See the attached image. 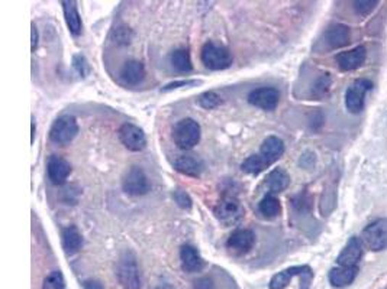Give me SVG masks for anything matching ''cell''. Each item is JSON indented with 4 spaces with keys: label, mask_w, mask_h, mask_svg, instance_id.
<instances>
[{
    "label": "cell",
    "mask_w": 387,
    "mask_h": 289,
    "mask_svg": "<svg viewBox=\"0 0 387 289\" xmlns=\"http://www.w3.org/2000/svg\"><path fill=\"white\" fill-rule=\"evenodd\" d=\"M116 276L119 284L125 289H141L142 279L141 272L136 263V258L132 252H125L121 255L116 265Z\"/></svg>",
    "instance_id": "obj_1"
},
{
    "label": "cell",
    "mask_w": 387,
    "mask_h": 289,
    "mask_svg": "<svg viewBox=\"0 0 387 289\" xmlns=\"http://www.w3.org/2000/svg\"><path fill=\"white\" fill-rule=\"evenodd\" d=\"M201 124L195 119L186 118L176 123L173 128V141L180 149L189 150L193 149L199 142H201Z\"/></svg>",
    "instance_id": "obj_2"
},
{
    "label": "cell",
    "mask_w": 387,
    "mask_h": 289,
    "mask_svg": "<svg viewBox=\"0 0 387 289\" xmlns=\"http://www.w3.org/2000/svg\"><path fill=\"white\" fill-rule=\"evenodd\" d=\"M202 62L212 71H222L231 67L232 55L223 45L215 42H206L201 53Z\"/></svg>",
    "instance_id": "obj_3"
},
{
    "label": "cell",
    "mask_w": 387,
    "mask_h": 289,
    "mask_svg": "<svg viewBox=\"0 0 387 289\" xmlns=\"http://www.w3.org/2000/svg\"><path fill=\"white\" fill-rule=\"evenodd\" d=\"M77 133L79 126L76 119L70 115H62L53 123L51 130H49V139L57 145H66L70 143Z\"/></svg>",
    "instance_id": "obj_4"
},
{
    "label": "cell",
    "mask_w": 387,
    "mask_h": 289,
    "mask_svg": "<svg viewBox=\"0 0 387 289\" xmlns=\"http://www.w3.org/2000/svg\"><path fill=\"white\" fill-rule=\"evenodd\" d=\"M361 240L373 252H382L387 249V219H379L369 224L363 230Z\"/></svg>",
    "instance_id": "obj_5"
},
{
    "label": "cell",
    "mask_w": 387,
    "mask_h": 289,
    "mask_svg": "<svg viewBox=\"0 0 387 289\" xmlns=\"http://www.w3.org/2000/svg\"><path fill=\"white\" fill-rule=\"evenodd\" d=\"M214 212H215V217L221 223L231 225L241 220V217L244 216V208L238 201V198L234 195H225L216 204Z\"/></svg>",
    "instance_id": "obj_6"
},
{
    "label": "cell",
    "mask_w": 387,
    "mask_h": 289,
    "mask_svg": "<svg viewBox=\"0 0 387 289\" xmlns=\"http://www.w3.org/2000/svg\"><path fill=\"white\" fill-rule=\"evenodd\" d=\"M151 185L147 178L145 172L140 167H132L125 172L122 178V190L128 195H145Z\"/></svg>",
    "instance_id": "obj_7"
},
{
    "label": "cell",
    "mask_w": 387,
    "mask_h": 289,
    "mask_svg": "<svg viewBox=\"0 0 387 289\" xmlns=\"http://www.w3.org/2000/svg\"><path fill=\"white\" fill-rule=\"evenodd\" d=\"M373 89V83L366 79L355 80L345 93V106L351 113H360L364 109L366 94Z\"/></svg>",
    "instance_id": "obj_8"
},
{
    "label": "cell",
    "mask_w": 387,
    "mask_h": 289,
    "mask_svg": "<svg viewBox=\"0 0 387 289\" xmlns=\"http://www.w3.org/2000/svg\"><path fill=\"white\" fill-rule=\"evenodd\" d=\"M119 141L122 145L132 152H140L147 145V137L142 129L132 123H123L119 128Z\"/></svg>",
    "instance_id": "obj_9"
},
{
    "label": "cell",
    "mask_w": 387,
    "mask_h": 289,
    "mask_svg": "<svg viewBox=\"0 0 387 289\" xmlns=\"http://www.w3.org/2000/svg\"><path fill=\"white\" fill-rule=\"evenodd\" d=\"M280 102L279 90L273 87H260L248 94V103L253 105L261 110L271 111L277 107Z\"/></svg>",
    "instance_id": "obj_10"
},
{
    "label": "cell",
    "mask_w": 387,
    "mask_h": 289,
    "mask_svg": "<svg viewBox=\"0 0 387 289\" xmlns=\"http://www.w3.org/2000/svg\"><path fill=\"white\" fill-rule=\"evenodd\" d=\"M349 36H351V33H349V28L342 23H336L325 31V33H323L321 38L319 44L322 49H325V51L327 49H338L349 44Z\"/></svg>",
    "instance_id": "obj_11"
},
{
    "label": "cell",
    "mask_w": 387,
    "mask_h": 289,
    "mask_svg": "<svg viewBox=\"0 0 387 289\" xmlns=\"http://www.w3.org/2000/svg\"><path fill=\"white\" fill-rule=\"evenodd\" d=\"M363 247H364V243L360 237L354 236L349 238L347 245L344 246L342 252L340 253L338 259H336L338 265L348 266V268H358V263L361 258H363Z\"/></svg>",
    "instance_id": "obj_12"
},
{
    "label": "cell",
    "mask_w": 387,
    "mask_h": 289,
    "mask_svg": "<svg viewBox=\"0 0 387 289\" xmlns=\"http://www.w3.org/2000/svg\"><path fill=\"white\" fill-rule=\"evenodd\" d=\"M255 236L251 230L238 229L235 230L227 240V247L236 255H244L253 249Z\"/></svg>",
    "instance_id": "obj_13"
},
{
    "label": "cell",
    "mask_w": 387,
    "mask_h": 289,
    "mask_svg": "<svg viewBox=\"0 0 387 289\" xmlns=\"http://www.w3.org/2000/svg\"><path fill=\"white\" fill-rule=\"evenodd\" d=\"M47 172H48V178L51 180L53 184L62 185L67 181L68 175L71 174V165L64 158L53 155L49 156L47 162Z\"/></svg>",
    "instance_id": "obj_14"
},
{
    "label": "cell",
    "mask_w": 387,
    "mask_h": 289,
    "mask_svg": "<svg viewBox=\"0 0 387 289\" xmlns=\"http://www.w3.org/2000/svg\"><path fill=\"white\" fill-rule=\"evenodd\" d=\"M366 55H367L366 48L364 46H357V48L351 49V51L340 53L338 55L335 57V61L342 71H354V70L360 68L361 66L364 64Z\"/></svg>",
    "instance_id": "obj_15"
},
{
    "label": "cell",
    "mask_w": 387,
    "mask_h": 289,
    "mask_svg": "<svg viewBox=\"0 0 387 289\" xmlns=\"http://www.w3.org/2000/svg\"><path fill=\"white\" fill-rule=\"evenodd\" d=\"M283 154H284V142L277 136H269L267 139H264L258 152V155L267 162L269 167L273 165L276 161H279Z\"/></svg>",
    "instance_id": "obj_16"
},
{
    "label": "cell",
    "mask_w": 387,
    "mask_h": 289,
    "mask_svg": "<svg viewBox=\"0 0 387 289\" xmlns=\"http://www.w3.org/2000/svg\"><path fill=\"white\" fill-rule=\"evenodd\" d=\"M180 260H182V268L189 273L201 272L205 266V260L201 256V253H199V250L190 245H186L182 247Z\"/></svg>",
    "instance_id": "obj_17"
},
{
    "label": "cell",
    "mask_w": 387,
    "mask_h": 289,
    "mask_svg": "<svg viewBox=\"0 0 387 289\" xmlns=\"http://www.w3.org/2000/svg\"><path fill=\"white\" fill-rule=\"evenodd\" d=\"M121 80L127 85H138L145 79V68L142 62L132 59L125 62L123 67L121 68Z\"/></svg>",
    "instance_id": "obj_18"
},
{
    "label": "cell",
    "mask_w": 387,
    "mask_h": 289,
    "mask_svg": "<svg viewBox=\"0 0 387 289\" xmlns=\"http://www.w3.org/2000/svg\"><path fill=\"white\" fill-rule=\"evenodd\" d=\"M309 271H312V269L306 265L287 268V269L274 275L271 281H270V284H269V286H270V289H284V288L289 286L290 281L295 278V276H299V278H301L302 275L308 273Z\"/></svg>",
    "instance_id": "obj_19"
},
{
    "label": "cell",
    "mask_w": 387,
    "mask_h": 289,
    "mask_svg": "<svg viewBox=\"0 0 387 289\" xmlns=\"http://www.w3.org/2000/svg\"><path fill=\"white\" fill-rule=\"evenodd\" d=\"M174 168L187 177H199L203 171V162L195 156L183 155L174 161Z\"/></svg>",
    "instance_id": "obj_20"
},
{
    "label": "cell",
    "mask_w": 387,
    "mask_h": 289,
    "mask_svg": "<svg viewBox=\"0 0 387 289\" xmlns=\"http://www.w3.org/2000/svg\"><path fill=\"white\" fill-rule=\"evenodd\" d=\"M61 5H62V10H64V18L70 32L74 36L80 35L83 23L77 9V3L73 2V0H66V2H61Z\"/></svg>",
    "instance_id": "obj_21"
},
{
    "label": "cell",
    "mask_w": 387,
    "mask_h": 289,
    "mask_svg": "<svg viewBox=\"0 0 387 289\" xmlns=\"http://www.w3.org/2000/svg\"><path fill=\"white\" fill-rule=\"evenodd\" d=\"M357 273H358V268H348V266L334 268L329 272V282L335 288H344L354 282Z\"/></svg>",
    "instance_id": "obj_22"
},
{
    "label": "cell",
    "mask_w": 387,
    "mask_h": 289,
    "mask_svg": "<svg viewBox=\"0 0 387 289\" xmlns=\"http://www.w3.org/2000/svg\"><path fill=\"white\" fill-rule=\"evenodd\" d=\"M83 246V237L76 225H68L62 230V247L67 255L77 253Z\"/></svg>",
    "instance_id": "obj_23"
},
{
    "label": "cell",
    "mask_w": 387,
    "mask_h": 289,
    "mask_svg": "<svg viewBox=\"0 0 387 289\" xmlns=\"http://www.w3.org/2000/svg\"><path fill=\"white\" fill-rule=\"evenodd\" d=\"M289 184H290V177L284 169L276 168L267 175L266 185L269 188L270 194H277V193L284 191L286 188L289 187Z\"/></svg>",
    "instance_id": "obj_24"
},
{
    "label": "cell",
    "mask_w": 387,
    "mask_h": 289,
    "mask_svg": "<svg viewBox=\"0 0 387 289\" xmlns=\"http://www.w3.org/2000/svg\"><path fill=\"white\" fill-rule=\"evenodd\" d=\"M258 211L263 215L266 219H274L277 217L282 212V204L279 198L274 194H267L263 199L260 201Z\"/></svg>",
    "instance_id": "obj_25"
},
{
    "label": "cell",
    "mask_w": 387,
    "mask_h": 289,
    "mask_svg": "<svg viewBox=\"0 0 387 289\" xmlns=\"http://www.w3.org/2000/svg\"><path fill=\"white\" fill-rule=\"evenodd\" d=\"M170 62L173 68L179 71V72H190L193 66H192V59H190V54L187 49H176L170 57Z\"/></svg>",
    "instance_id": "obj_26"
},
{
    "label": "cell",
    "mask_w": 387,
    "mask_h": 289,
    "mask_svg": "<svg viewBox=\"0 0 387 289\" xmlns=\"http://www.w3.org/2000/svg\"><path fill=\"white\" fill-rule=\"evenodd\" d=\"M266 168H269L267 162L261 158L258 154L248 156L241 165V169L249 175H258L263 172Z\"/></svg>",
    "instance_id": "obj_27"
},
{
    "label": "cell",
    "mask_w": 387,
    "mask_h": 289,
    "mask_svg": "<svg viewBox=\"0 0 387 289\" xmlns=\"http://www.w3.org/2000/svg\"><path fill=\"white\" fill-rule=\"evenodd\" d=\"M42 289H66L64 276L60 271H54L49 273L42 285Z\"/></svg>",
    "instance_id": "obj_28"
},
{
    "label": "cell",
    "mask_w": 387,
    "mask_h": 289,
    "mask_svg": "<svg viewBox=\"0 0 387 289\" xmlns=\"http://www.w3.org/2000/svg\"><path fill=\"white\" fill-rule=\"evenodd\" d=\"M197 102H199V105H201L203 109L210 110V109L218 107V106L222 103V98H221V96H218L215 92H206V93L199 96Z\"/></svg>",
    "instance_id": "obj_29"
},
{
    "label": "cell",
    "mask_w": 387,
    "mask_h": 289,
    "mask_svg": "<svg viewBox=\"0 0 387 289\" xmlns=\"http://www.w3.org/2000/svg\"><path fill=\"white\" fill-rule=\"evenodd\" d=\"M329 87H331V79H329V74H323L322 77L318 79L315 87H314V96L321 98L323 96H327L329 92Z\"/></svg>",
    "instance_id": "obj_30"
},
{
    "label": "cell",
    "mask_w": 387,
    "mask_h": 289,
    "mask_svg": "<svg viewBox=\"0 0 387 289\" xmlns=\"http://www.w3.org/2000/svg\"><path fill=\"white\" fill-rule=\"evenodd\" d=\"M379 2H366V0H358V2H353V8L360 16H367L377 6Z\"/></svg>",
    "instance_id": "obj_31"
},
{
    "label": "cell",
    "mask_w": 387,
    "mask_h": 289,
    "mask_svg": "<svg viewBox=\"0 0 387 289\" xmlns=\"http://www.w3.org/2000/svg\"><path fill=\"white\" fill-rule=\"evenodd\" d=\"M73 67L82 75V77H86V75L90 72L89 62H87V59L83 55H74L73 57Z\"/></svg>",
    "instance_id": "obj_32"
},
{
    "label": "cell",
    "mask_w": 387,
    "mask_h": 289,
    "mask_svg": "<svg viewBox=\"0 0 387 289\" xmlns=\"http://www.w3.org/2000/svg\"><path fill=\"white\" fill-rule=\"evenodd\" d=\"M173 197H174V201H176V203H177V206L182 207L183 210H190L192 208V198L189 197V194H187L186 191H183V190L174 191Z\"/></svg>",
    "instance_id": "obj_33"
},
{
    "label": "cell",
    "mask_w": 387,
    "mask_h": 289,
    "mask_svg": "<svg viewBox=\"0 0 387 289\" xmlns=\"http://www.w3.org/2000/svg\"><path fill=\"white\" fill-rule=\"evenodd\" d=\"M195 289H214V282L209 278H202L195 282Z\"/></svg>",
    "instance_id": "obj_34"
},
{
    "label": "cell",
    "mask_w": 387,
    "mask_h": 289,
    "mask_svg": "<svg viewBox=\"0 0 387 289\" xmlns=\"http://www.w3.org/2000/svg\"><path fill=\"white\" fill-rule=\"evenodd\" d=\"M197 84V81H176V83H171L168 85L164 87V90L168 92V90H173V89H179V87H187V85H195Z\"/></svg>",
    "instance_id": "obj_35"
},
{
    "label": "cell",
    "mask_w": 387,
    "mask_h": 289,
    "mask_svg": "<svg viewBox=\"0 0 387 289\" xmlns=\"http://www.w3.org/2000/svg\"><path fill=\"white\" fill-rule=\"evenodd\" d=\"M36 46H38V29H36L35 25H32V28H31V49H32V53L35 51Z\"/></svg>",
    "instance_id": "obj_36"
},
{
    "label": "cell",
    "mask_w": 387,
    "mask_h": 289,
    "mask_svg": "<svg viewBox=\"0 0 387 289\" xmlns=\"http://www.w3.org/2000/svg\"><path fill=\"white\" fill-rule=\"evenodd\" d=\"M84 289H105L103 285L99 281H86L83 285Z\"/></svg>",
    "instance_id": "obj_37"
},
{
    "label": "cell",
    "mask_w": 387,
    "mask_h": 289,
    "mask_svg": "<svg viewBox=\"0 0 387 289\" xmlns=\"http://www.w3.org/2000/svg\"><path fill=\"white\" fill-rule=\"evenodd\" d=\"M34 135H35V123L32 122V141H34Z\"/></svg>",
    "instance_id": "obj_38"
}]
</instances>
